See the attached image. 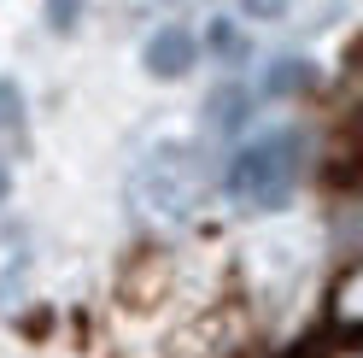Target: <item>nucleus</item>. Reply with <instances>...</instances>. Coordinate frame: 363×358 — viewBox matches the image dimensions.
Returning <instances> with one entry per match:
<instances>
[{"label": "nucleus", "mask_w": 363, "mask_h": 358, "mask_svg": "<svg viewBox=\"0 0 363 358\" xmlns=\"http://www.w3.org/2000/svg\"><path fill=\"white\" fill-rule=\"evenodd\" d=\"M0 129H6V136L24 129V94H18L12 77H0Z\"/></svg>", "instance_id": "obj_7"}, {"label": "nucleus", "mask_w": 363, "mask_h": 358, "mask_svg": "<svg viewBox=\"0 0 363 358\" xmlns=\"http://www.w3.org/2000/svg\"><path fill=\"white\" fill-rule=\"evenodd\" d=\"M287 6H293V0H240V12L246 18H264V24H269V18H281Z\"/></svg>", "instance_id": "obj_11"}, {"label": "nucleus", "mask_w": 363, "mask_h": 358, "mask_svg": "<svg viewBox=\"0 0 363 358\" xmlns=\"http://www.w3.org/2000/svg\"><path fill=\"white\" fill-rule=\"evenodd\" d=\"M334 318L340 323H363V271H352L346 282L334 288Z\"/></svg>", "instance_id": "obj_6"}, {"label": "nucleus", "mask_w": 363, "mask_h": 358, "mask_svg": "<svg viewBox=\"0 0 363 358\" xmlns=\"http://www.w3.org/2000/svg\"><path fill=\"white\" fill-rule=\"evenodd\" d=\"M311 77L316 71H311L305 59H281L276 71H269V88H276V94H287V88H311Z\"/></svg>", "instance_id": "obj_9"}, {"label": "nucleus", "mask_w": 363, "mask_h": 358, "mask_svg": "<svg viewBox=\"0 0 363 358\" xmlns=\"http://www.w3.org/2000/svg\"><path fill=\"white\" fill-rule=\"evenodd\" d=\"M211 48H217V59H229V65H240L246 53H252V48H246V36L229 24V18H223V24H211Z\"/></svg>", "instance_id": "obj_8"}, {"label": "nucleus", "mask_w": 363, "mask_h": 358, "mask_svg": "<svg viewBox=\"0 0 363 358\" xmlns=\"http://www.w3.org/2000/svg\"><path fill=\"white\" fill-rule=\"evenodd\" d=\"M299 170H305V136L299 129H269V136H252L246 147H235L223 183H229V194L240 206L276 212V206H287Z\"/></svg>", "instance_id": "obj_1"}, {"label": "nucleus", "mask_w": 363, "mask_h": 358, "mask_svg": "<svg viewBox=\"0 0 363 358\" xmlns=\"http://www.w3.org/2000/svg\"><path fill=\"white\" fill-rule=\"evenodd\" d=\"M0 194H6V165H0Z\"/></svg>", "instance_id": "obj_12"}, {"label": "nucleus", "mask_w": 363, "mask_h": 358, "mask_svg": "<svg viewBox=\"0 0 363 358\" xmlns=\"http://www.w3.org/2000/svg\"><path fill=\"white\" fill-rule=\"evenodd\" d=\"M194 59H199V41H194V30H182V24L152 30V36H147V53H141L147 77H158V82L188 77V71H194Z\"/></svg>", "instance_id": "obj_3"}, {"label": "nucleus", "mask_w": 363, "mask_h": 358, "mask_svg": "<svg viewBox=\"0 0 363 358\" xmlns=\"http://www.w3.org/2000/svg\"><path fill=\"white\" fill-rule=\"evenodd\" d=\"M82 6H88V0H48V30L71 36V30L82 24Z\"/></svg>", "instance_id": "obj_10"}, {"label": "nucleus", "mask_w": 363, "mask_h": 358, "mask_svg": "<svg viewBox=\"0 0 363 358\" xmlns=\"http://www.w3.org/2000/svg\"><path fill=\"white\" fill-rule=\"evenodd\" d=\"M30 264H35V247H30V235L18 229H0V300H18V288L30 282Z\"/></svg>", "instance_id": "obj_4"}, {"label": "nucleus", "mask_w": 363, "mask_h": 358, "mask_svg": "<svg viewBox=\"0 0 363 358\" xmlns=\"http://www.w3.org/2000/svg\"><path fill=\"white\" fill-rule=\"evenodd\" d=\"M206 118H211V129L235 136V129L252 118V94H246V88H217V94H211V106H206Z\"/></svg>", "instance_id": "obj_5"}, {"label": "nucleus", "mask_w": 363, "mask_h": 358, "mask_svg": "<svg viewBox=\"0 0 363 358\" xmlns=\"http://www.w3.org/2000/svg\"><path fill=\"white\" fill-rule=\"evenodd\" d=\"M206 183H211V165H206V153L188 147V141H164V147H152V159L141 165V176H135V188H141V206L152 217H194L199 212V200H206Z\"/></svg>", "instance_id": "obj_2"}]
</instances>
